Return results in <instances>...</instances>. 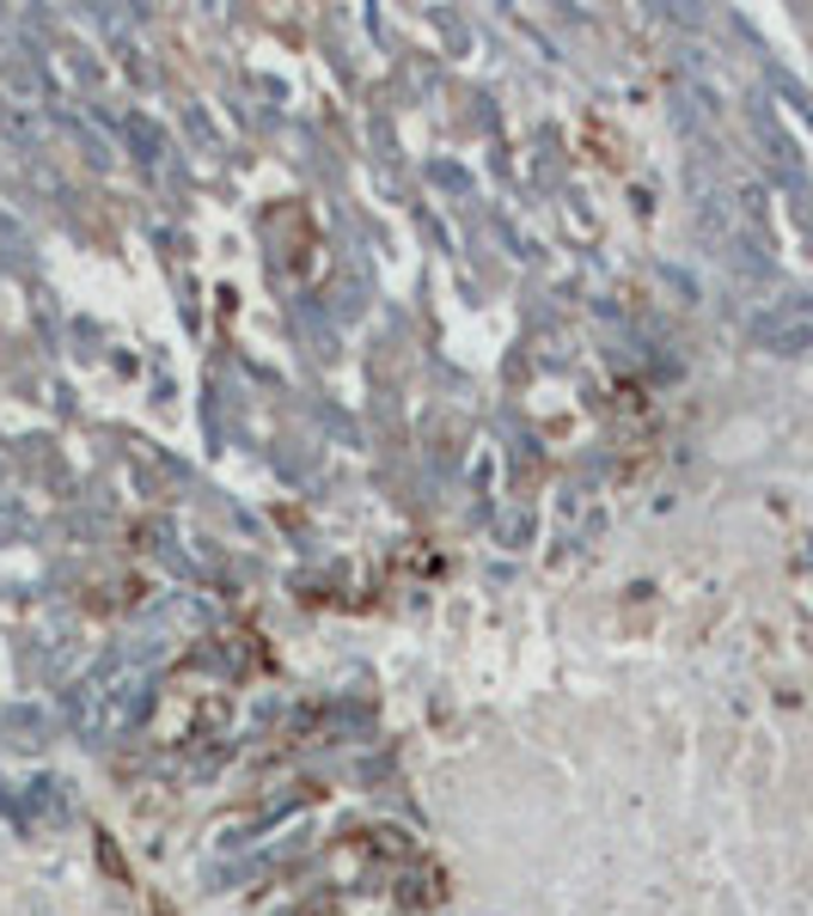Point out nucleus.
I'll use <instances>...</instances> for the list:
<instances>
[{
  "label": "nucleus",
  "instance_id": "f257e3e1",
  "mask_svg": "<svg viewBox=\"0 0 813 916\" xmlns=\"http://www.w3.org/2000/svg\"><path fill=\"white\" fill-rule=\"evenodd\" d=\"M141 672L136 666H111V672H99V678L87 684V696H80V733L87 739H117V733H129L136 727V715H141Z\"/></svg>",
  "mask_w": 813,
  "mask_h": 916
}]
</instances>
